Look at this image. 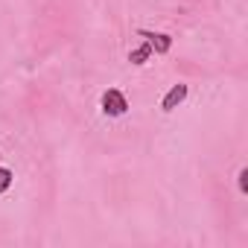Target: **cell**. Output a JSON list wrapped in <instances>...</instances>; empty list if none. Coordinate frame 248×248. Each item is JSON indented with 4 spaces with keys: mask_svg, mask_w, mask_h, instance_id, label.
I'll list each match as a JSON object with an SVG mask.
<instances>
[{
    "mask_svg": "<svg viewBox=\"0 0 248 248\" xmlns=\"http://www.w3.org/2000/svg\"><path fill=\"white\" fill-rule=\"evenodd\" d=\"M99 105H102V114H105V117H123V114L129 111V99H126V93L117 91V88H108V91L102 93Z\"/></svg>",
    "mask_w": 248,
    "mask_h": 248,
    "instance_id": "1",
    "label": "cell"
},
{
    "mask_svg": "<svg viewBox=\"0 0 248 248\" xmlns=\"http://www.w3.org/2000/svg\"><path fill=\"white\" fill-rule=\"evenodd\" d=\"M138 35H140V38H146V44L152 47V53H155V56H167V53H170V47H172V38H170L167 32H152V30H140Z\"/></svg>",
    "mask_w": 248,
    "mask_h": 248,
    "instance_id": "2",
    "label": "cell"
},
{
    "mask_svg": "<svg viewBox=\"0 0 248 248\" xmlns=\"http://www.w3.org/2000/svg\"><path fill=\"white\" fill-rule=\"evenodd\" d=\"M187 93H190V88L184 85V82H178V85H172L170 91H167V96L161 99V111L164 114H170V111H175L184 99H187Z\"/></svg>",
    "mask_w": 248,
    "mask_h": 248,
    "instance_id": "3",
    "label": "cell"
},
{
    "mask_svg": "<svg viewBox=\"0 0 248 248\" xmlns=\"http://www.w3.org/2000/svg\"><path fill=\"white\" fill-rule=\"evenodd\" d=\"M149 56H152V47H149V44H140V47H135V50L129 53V62H132V64H146Z\"/></svg>",
    "mask_w": 248,
    "mask_h": 248,
    "instance_id": "4",
    "label": "cell"
},
{
    "mask_svg": "<svg viewBox=\"0 0 248 248\" xmlns=\"http://www.w3.org/2000/svg\"><path fill=\"white\" fill-rule=\"evenodd\" d=\"M12 170H6V167H0V193H6L9 187H12Z\"/></svg>",
    "mask_w": 248,
    "mask_h": 248,
    "instance_id": "5",
    "label": "cell"
},
{
    "mask_svg": "<svg viewBox=\"0 0 248 248\" xmlns=\"http://www.w3.org/2000/svg\"><path fill=\"white\" fill-rule=\"evenodd\" d=\"M236 178H239V190L245 193V190H248V181H245V178H248V170H239V175H236Z\"/></svg>",
    "mask_w": 248,
    "mask_h": 248,
    "instance_id": "6",
    "label": "cell"
}]
</instances>
